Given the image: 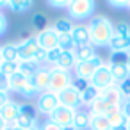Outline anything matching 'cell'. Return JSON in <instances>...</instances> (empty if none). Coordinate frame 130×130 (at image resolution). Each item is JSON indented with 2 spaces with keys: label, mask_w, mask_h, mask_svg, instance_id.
<instances>
[{
  "label": "cell",
  "mask_w": 130,
  "mask_h": 130,
  "mask_svg": "<svg viewBox=\"0 0 130 130\" xmlns=\"http://www.w3.org/2000/svg\"><path fill=\"white\" fill-rule=\"evenodd\" d=\"M89 36H91V45L94 48L109 46L110 39L114 38V25L107 16H94L89 23Z\"/></svg>",
  "instance_id": "cell-1"
},
{
  "label": "cell",
  "mask_w": 130,
  "mask_h": 130,
  "mask_svg": "<svg viewBox=\"0 0 130 130\" xmlns=\"http://www.w3.org/2000/svg\"><path fill=\"white\" fill-rule=\"evenodd\" d=\"M96 9L94 0H70L68 14L71 20H87Z\"/></svg>",
  "instance_id": "cell-2"
},
{
  "label": "cell",
  "mask_w": 130,
  "mask_h": 130,
  "mask_svg": "<svg viewBox=\"0 0 130 130\" xmlns=\"http://www.w3.org/2000/svg\"><path fill=\"white\" fill-rule=\"evenodd\" d=\"M71 80H73V77H71L70 71L52 66L50 68V86H48V91L59 94L61 91H64L66 87L71 86Z\"/></svg>",
  "instance_id": "cell-3"
},
{
  "label": "cell",
  "mask_w": 130,
  "mask_h": 130,
  "mask_svg": "<svg viewBox=\"0 0 130 130\" xmlns=\"http://www.w3.org/2000/svg\"><path fill=\"white\" fill-rule=\"evenodd\" d=\"M89 84H91L94 89H98V91H103V89L114 86V78H112V73H110V66H109V64H102V66L94 71V75L91 77Z\"/></svg>",
  "instance_id": "cell-4"
},
{
  "label": "cell",
  "mask_w": 130,
  "mask_h": 130,
  "mask_svg": "<svg viewBox=\"0 0 130 130\" xmlns=\"http://www.w3.org/2000/svg\"><path fill=\"white\" fill-rule=\"evenodd\" d=\"M59 107V98L55 93H50V91H45L38 96L36 100V110L39 114H45V116H50L55 109Z\"/></svg>",
  "instance_id": "cell-5"
},
{
  "label": "cell",
  "mask_w": 130,
  "mask_h": 130,
  "mask_svg": "<svg viewBox=\"0 0 130 130\" xmlns=\"http://www.w3.org/2000/svg\"><path fill=\"white\" fill-rule=\"evenodd\" d=\"M75 112L73 109H68L64 105H59L50 116H48V121L59 125L61 128H66V126H73V119H75Z\"/></svg>",
  "instance_id": "cell-6"
},
{
  "label": "cell",
  "mask_w": 130,
  "mask_h": 130,
  "mask_svg": "<svg viewBox=\"0 0 130 130\" xmlns=\"http://www.w3.org/2000/svg\"><path fill=\"white\" fill-rule=\"evenodd\" d=\"M16 50H18V59L20 61H34L39 45L36 41V38H25L20 43H16Z\"/></svg>",
  "instance_id": "cell-7"
},
{
  "label": "cell",
  "mask_w": 130,
  "mask_h": 130,
  "mask_svg": "<svg viewBox=\"0 0 130 130\" xmlns=\"http://www.w3.org/2000/svg\"><path fill=\"white\" fill-rule=\"evenodd\" d=\"M103 62H102V59L96 55L94 59H91V61H86V62H77V66H75V77H78V78H84V80H91V77L94 75V71L102 66Z\"/></svg>",
  "instance_id": "cell-8"
},
{
  "label": "cell",
  "mask_w": 130,
  "mask_h": 130,
  "mask_svg": "<svg viewBox=\"0 0 130 130\" xmlns=\"http://www.w3.org/2000/svg\"><path fill=\"white\" fill-rule=\"evenodd\" d=\"M36 41H38V45H39V48H41V50L50 52V50L57 48L59 36H57V32L54 30V27H46L45 30H41V32L36 36Z\"/></svg>",
  "instance_id": "cell-9"
},
{
  "label": "cell",
  "mask_w": 130,
  "mask_h": 130,
  "mask_svg": "<svg viewBox=\"0 0 130 130\" xmlns=\"http://www.w3.org/2000/svg\"><path fill=\"white\" fill-rule=\"evenodd\" d=\"M57 98H59V105H64V107L73 109V110H78L80 105H82V103H80V93L75 91L71 86L66 87L64 91H61V93L57 94Z\"/></svg>",
  "instance_id": "cell-10"
},
{
  "label": "cell",
  "mask_w": 130,
  "mask_h": 130,
  "mask_svg": "<svg viewBox=\"0 0 130 130\" xmlns=\"http://www.w3.org/2000/svg\"><path fill=\"white\" fill-rule=\"evenodd\" d=\"M29 82L39 91V94L45 93V91H48V86H50V68H39L29 78Z\"/></svg>",
  "instance_id": "cell-11"
},
{
  "label": "cell",
  "mask_w": 130,
  "mask_h": 130,
  "mask_svg": "<svg viewBox=\"0 0 130 130\" xmlns=\"http://www.w3.org/2000/svg\"><path fill=\"white\" fill-rule=\"evenodd\" d=\"M71 38H73L75 48H77V46H89V45H91V36H89L87 25H73Z\"/></svg>",
  "instance_id": "cell-12"
},
{
  "label": "cell",
  "mask_w": 130,
  "mask_h": 130,
  "mask_svg": "<svg viewBox=\"0 0 130 130\" xmlns=\"http://www.w3.org/2000/svg\"><path fill=\"white\" fill-rule=\"evenodd\" d=\"M100 96H102L110 107H121V103L125 102V98L121 96V93H119V89H118L116 84L110 86V87H107V89H103V91H100Z\"/></svg>",
  "instance_id": "cell-13"
},
{
  "label": "cell",
  "mask_w": 130,
  "mask_h": 130,
  "mask_svg": "<svg viewBox=\"0 0 130 130\" xmlns=\"http://www.w3.org/2000/svg\"><path fill=\"white\" fill-rule=\"evenodd\" d=\"M112 126V130H125V125H126V119L121 112V107H110V110L107 112L105 116Z\"/></svg>",
  "instance_id": "cell-14"
},
{
  "label": "cell",
  "mask_w": 130,
  "mask_h": 130,
  "mask_svg": "<svg viewBox=\"0 0 130 130\" xmlns=\"http://www.w3.org/2000/svg\"><path fill=\"white\" fill-rule=\"evenodd\" d=\"M18 112H20V103L9 100L6 105L0 107V116H2L9 125H14L16 123V118H18Z\"/></svg>",
  "instance_id": "cell-15"
},
{
  "label": "cell",
  "mask_w": 130,
  "mask_h": 130,
  "mask_svg": "<svg viewBox=\"0 0 130 130\" xmlns=\"http://www.w3.org/2000/svg\"><path fill=\"white\" fill-rule=\"evenodd\" d=\"M89 123H91V114L87 109H78L75 112V119H73V128L75 130H86L89 128Z\"/></svg>",
  "instance_id": "cell-16"
},
{
  "label": "cell",
  "mask_w": 130,
  "mask_h": 130,
  "mask_svg": "<svg viewBox=\"0 0 130 130\" xmlns=\"http://www.w3.org/2000/svg\"><path fill=\"white\" fill-rule=\"evenodd\" d=\"M110 52H128L130 50V36H116L109 43Z\"/></svg>",
  "instance_id": "cell-17"
},
{
  "label": "cell",
  "mask_w": 130,
  "mask_h": 130,
  "mask_svg": "<svg viewBox=\"0 0 130 130\" xmlns=\"http://www.w3.org/2000/svg\"><path fill=\"white\" fill-rule=\"evenodd\" d=\"M75 66H77L75 54H73V52H61V55H59V61H57L55 68H61V70L70 71V70H75Z\"/></svg>",
  "instance_id": "cell-18"
},
{
  "label": "cell",
  "mask_w": 130,
  "mask_h": 130,
  "mask_svg": "<svg viewBox=\"0 0 130 130\" xmlns=\"http://www.w3.org/2000/svg\"><path fill=\"white\" fill-rule=\"evenodd\" d=\"M87 110H89L91 116H107V112L110 110V105H109L102 96H98V98L87 107Z\"/></svg>",
  "instance_id": "cell-19"
},
{
  "label": "cell",
  "mask_w": 130,
  "mask_h": 130,
  "mask_svg": "<svg viewBox=\"0 0 130 130\" xmlns=\"http://www.w3.org/2000/svg\"><path fill=\"white\" fill-rule=\"evenodd\" d=\"M73 54H75L77 62H86V61H91V59L96 57V50H94L93 45H89V46H77L73 50Z\"/></svg>",
  "instance_id": "cell-20"
},
{
  "label": "cell",
  "mask_w": 130,
  "mask_h": 130,
  "mask_svg": "<svg viewBox=\"0 0 130 130\" xmlns=\"http://www.w3.org/2000/svg\"><path fill=\"white\" fill-rule=\"evenodd\" d=\"M27 82H29L27 77H23L22 73H14L13 77H9V91L20 94V93L23 91V87L27 86Z\"/></svg>",
  "instance_id": "cell-21"
},
{
  "label": "cell",
  "mask_w": 130,
  "mask_h": 130,
  "mask_svg": "<svg viewBox=\"0 0 130 130\" xmlns=\"http://www.w3.org/2000/svg\"><path fill=\"white\" fill-rule=\"evenodd\" d=\"M109 66H110V73H112L114 84H119V82H123V80H128V78H130V70L126 68V64H123V66L109 64Z\"/></svg>",
  "instance_id": "cell-22"
},
{
  "label": "cell",
  "mask_w": 130,
  "mask_h": 130,
  "mask_svg": "<svg viewBox=\"0 0 130 130\" xmlns=\"http://www.w3.org/2000/svg\"><path fill=\"white\" fill-rule=\"evenodd\" d=\"M32 6H34L32 0H9L6 4V7H9L13 13H27L32 9Z\"/></svg>",
  "instance_id": "cell-23"
},
{
  "label": "cell",
  "mask_w": 130,
  "mask_h": 130,
  "mask_svg": "<svg viewBox=\"0 0 130 130\" xmlns=\"http://www.w3.org/2000/svg\"><path fill=\"white\" fill-rule=\"evenodd\" d=\"M38 70H39V66H38L34 61H20V62H18V73H22V75L27 77V78H30Z\"/></svg>",
  "instance_id": "cell-24"
},
{
  "label": "cell",
  "mask_w": 130,
  "mask_h": 130,
  "mask_svg": "<svg viewBox=\"0 0 130 130\" xmlns=\"http://www.w3.org/2000/svg\"><path fill=\"white\" fill-rule=\"evenodd\" d=\"M89 130H112V126L105 116H91Z\"/></svg>",
  "instance_id": "cell-25"
},
{
  "label": "cell",
  "mask_w": 130,
  "mask_h": 130,
  "mask_svg": "<svg viewBox=\"0 0 130 130\" xmlns=\"http://www.w3.org/2000/svg\"><path fill=\"white\" fill-rule=\"evenodd\" d=\"M98 96H100V91H98V89H94L93 86H89L86 91H82V93H80V103H82V105H86V107H89V105H91Z\"/></svg>",
  "instance_id": "cell-26"
},
{
  "label": "cell",
  "mask_w": 130,
  "mask_h": 130,
  "mask_svg": "<svg viewBox=\"0 0 130 130\" xmlns=\"http://www.w3.org/2000/svg\"><path fill=\"white\" fill-rule=\"evenodd\" d=\"M2 59L6 62H18V50H16V45H6L2 46Z\"/></svg>",
  "instance_id": "cell-27"
},
{
  "label": "cell",
  "mask_w": 130,
  "mask_h": 130,
  "mask_svg": "<svg viewBox=\"0 0 130 130\" xmlns=\"http://www.w3.org/2000/svg\"><path fill=\"white\" fill-rule=\"evenodd\" d=\"M57 48H59L61 52H73V50H75V43H73L71 34H62V36H59Z\"/></svg>",
  "instance_id": "cell-28"
},
{
  "label": "cell",
  "mask_w": 130,
  "mask_h": 130,
  "mask_svg": "<svg viewBox=\"0 0 130 130\" xmlns=\"http://www.w3.org/2000/svg\"><path fill=\"white\" fill-rule=\"evenodd\" d=\"M54 30L57 32V36L71 34V30H73V23L68 22V20H57V22L54 23Z\"/></svg>",
  "instance_id": "cell-29"
},
{
  "label": "cell",
  "mask_w": 130,
  "mask_h": 130,
  "mask_svg": "<svg viewBox=\"0 0 130 130\" xmlns=\"http://www.w3.org/2000/svg\"><path fill=\"white\" fill-rule=\"evenodd\" d=\"M128 57H130V52H110L109 64L123 66V64H126V62H128Z\"/></svg>",
  "instance_id": "cell-30"
},
{
  "label": "cell",
  "mask_w": 130,
  "mask_h": 130,
  "mask_svg": "<svg viewBox=\"0 0 130 130\" xmlns=\"http://www.w3.org/2000/svg\"><path fill=\"white\" fill-rule=\"evenodd\" d=\"M18 62H20V61H18ZM18 62H6V61H4L2 66H0V71H2V73L9 78V77H13L14 73H18Z\"/></svg>",
  "instance_id": "cell-31"
},
{
  "label": "cell",
  "mask_w": 130,
  "mask_h": 130,
  "mask_svg": "<svg viewBox=\"0 0 130 130\" xmlns=\"http://www.w3.org/2000/svg\"><path fill=\"white\" fill-rule=\"evenodd\" d=\"M89 86H91L89 80H84V78H78V77H73V80H71V87H73L75 91H78V93L86 91Z\"/></svg>",
  "instance_id": "cell-32"
},
{
  "label": "cell",
  "mask_w": 130,
  "mask_h": 130,
  "mask_svg": "<svg viewBox=\"0 0 130 130\" xmlns=\"http://www.w3.org/2000/svg\"><path fill=\"white\" fill-rule=\"evenodd\" d=\"M20 94H22L23 98H36V96H39V91H38L30 82H27V86L23 87V91H22Z\"/></svg>",
  "instance_id": "cell-33"
},
{
  "label": "cell",
  "mask_w": 130,
  "mask_h": 130,
  "mask_svg": "<svg viewBox=\"0 0 130 130\" xmlns=\"http://www.w3.org/2000/svg\"><path fill=\"white\" fill-rule=\"evenodd\" d=\"M32 20H34V22H32V23H34V27H36V29H39V32L46 29V18H45V14H41V13H36Z\"/></svg>",
  "instance_id": "cell-34"
},
{
  "label": "cell",
  "mask_w": 130,
  "mask_h": 130,
  "mask_svg": "<svg viewBox=\"0 0 130 130\" xmlns=\"http://www.w3.org/2000/svg\"><path fill=\"white\" fill-rule=\"evenodd\" d=\"M116 86H118L121 96H123L125 100H128V98H130V78H128V80H123V82H119V84H116Z\"/></svg>",
  "instance_id": "cell-35"
},
{
  "label": "cell",
  "mask_w": 130,
  "mask_h": 130,
  "mask_svg": "<svg viewBox=\"0 0 130 130\" xmlns=\"http://www.w3.org/2000/svg\"><path fill=\"white\" fill-rule=\"evenodd\" d=\"M114 34H116V36H130V25L125 23V22L118 23V25L114 27Z\"/></svg>",
  "instance_id": "cell-36"
},
{
  "label": "cell",
  "mask_w": 130,
  "mask_h": 130,
  "mask_svg": "<svg viewBox=\"0 0 130 130\" xmlns=\"http://www.w3.org/2000/svg\"><path fill=\"white\" fill-rule=\"evenodd\" d=\"M59 55H61V50L59 48H54V50L46 52V62H50L52 66H55L57 61H59Z\"/></svg>",
  "instance_id": "cell-37"
},
{
  "label": "cell",
  "mask_w": 130,
  "mask_h": 130,
  "mask_svg": "<svg viewBox=\"0 0 130 130\" xmlns=\"http://www.w3.org/2000/svg\"><path fill=\"white\" fill-rule=\"evenodd\" d=\"M48 6L52 9H68L70 0H48Z\"/></svg>",
  "instance_id": "cell-38"
},
{
  "label": "cell",
  "mask_w": 130,
  "mask_h": 130,
  "mask_svg": "<svg viewBox=\"0 0 130 130\" xmlns=\"http://www.w3.org/2000/svg\"><path fill=\"white\" fill-rule=\"evenodd\" d=\"M34 62L39 66V68H45V62H46V50H38L36 57H34Z\"/></svg>",
  "instance_id": "cell-39"
},
{
  "label": "cell",
  "mask_w": 130,
  "mask_h": 130,
  "mask_svg": "<svg viewBox=\"0 0 130 130\" xmlns=\"http://www.w3.org/2000/svg\"><path fill=\"white\" fill-rule=\"evenodd\" d=\"M20 114L22 116H27V118H36V112L30 105H25V103H20Z\"/></svg>",
  "instance_id": "cell-40"
},
{
  "label": "cell",
  "mask_w": 130,
  "mask_h": 130,
  "mask_svg": "<svg viewBox=\"0 0 130 130\" xmlns=\"http://www.w3.org/2000/svg\"><path fill=\"white\" fill-rule=\"evenodd\" d=\"M0 91L2 93H9V78L0 71Z\"/></svg>",
  "instance_id": "cell-41"
},
{
  "label": "cell",
  "mask_w": 130,
  "mask_h": 130,
  "mask_svg": "<svg viewBox=\"0 0 130 130\" xmlns=\"http://www.w3.org/2000/svg\"><path fill=\"white\" fill-rule=\"evenodd\" d=\"M109 6L112 9H123V7H128L130 2L128 0H125V2H121V0H109Z\"/></svg>",
  "instance_id": "cell-42"
},
{
  "label": "cell",
  "mask_w": 130,
  "mask_h": 130,
  "mask_svg": "<svg viewBox=\"0 0 130 130\" xmlns=\"http://www.w3.org/2000/svg\"><path fill=\"white\" fill-rule=\"evenodd\" d=\"M6 30H7V18H6V14L2 11H0V38L6 34Z\"/></svg>",
  "instance_id": "cell-43"
},
{
  "label": "cell",
  "mask_w": 130,
  "mask_h": 130,
  "mask_svg": "<svg viewBox=\"0 0 130 130\" xmlns=\"http://www.w3.org/2000/svg\"><path fill=\"white\" fill-rule=\"evenodd\" d=\"M121 112H123L125 119H130V102H128V100H125V102L121 103Z\"/></svg>",
  "instance_id": "cell-44"
},
{
  "label": "cell",
  "mask_w": 130,
  "mask_h": 130,
  "mask_svg": "<svg viewBox=\"0 0 130 130\" xmlns=\"http://www.w3.org/2000/svg\"><path fill=\"white\" fill-rule=\"evenodd\" d=\"M41 130H62V128H61L59 125H55V123H52V121H48V119H46V121H45V125L41 126Z\"/></svg>",
  "instance_id": "cell-45"
},
{
  "label": "cell",
  "mask_w": 130,
  "mask_h": 130,
  "mask_svg": "<svg viewBox=\"0 0 130 130\" xmlns=\"http://www.w3.org/2000/svg\"><path fill=\"white\" fill-rule=\"evenodd\" d=\"M9 100H11V98H9V93H2V91H0V107L6 105Z\"/></svg>",
  "instance_id": "cell-46"
},
{
  "label": "cell",
  "mask_w": 130,
  "mask_h": 130,
  "mask_svg": "<svg viewBox=\"0 0 130 130\" xmlns=\"http://www.w3.org/2000/svg\"><path fill=\"white\" fill-rule=\"evenodd\" d=\"M7 126H9V123H7L2 116H0V130H7Z\"/></svg>",
  "instance_id": "cell-47"
},
{
  "label": "cell",
  "mask_w": 130,
  "mask_h": 130,
  "mask_svg": "<svg viewBox=\"0 0 130 130\" xmlns=\"http://www.w3.org/2000/svg\"><path fill=\"white\" fill-rule=\"evenodd\" d=\"M7 130H22V128H20V126H16V125H9V126H7Z\"/></svg>",
  "instance_id": "cell-48"
},
{
  "label": "cell",
  "mask_w": 130,
  "mask_h": 130,
  "mask_svg": "<svg viewBox=\"0 0 130 130\" xmlns=\"http://www.w3.org/2000/svg\"><path fill=\"white\" fill-rule=\"evenodd\" d=\"M125 130H130V119H126V125H125Z\"/></svg>",
  "instance_id": "cell-49"
},
{
  "label": "cell",
  "mask_w": 130,
  "mask_h": 130,
  "mask_svg": "<svg viewBox=\"0 0 130 130\" xmlns=\"http://www.w3.org/2000/svg\"><path fill=\"white\" fill-rule=\"evenodd\" d=\"M2 62H4V59H2V46H0V66H2Z\"/></svg>",
  "instance_id": "cell-50"
},
{
  "label": "cell",
  "mask_w": 130,
  "mask_h": 130,
  "mask_svg": "<svg viewBox=\"0 0 130 130\" xmlns=\"http://www.w3.org/2000/svg\"><path fill=\"white\" fill-rule=\"evenodd\" d=\"M62 130H75L73 126H66V128H62Z\"/></svg>",
  "instance_id": "cell-51"
},
{
  "label": "cell",
  "mask_w": 130,
  "mask_h": 130,
  "mask_svg": "<svg viewBox=\"0 0 130 130\" xmlns=\"http://www.w3.org/2000/svg\"><path fill=\"white\" fill-rule=\"evenodd\" d=\"M126 68L130 70V57H128V62H126Z\"/></svg>",
  "instance_id": "cell-52"
},
{
  "label": "cell",
  "mask_w": 130,
  "mask_h": 130,
  "mask_svg": "<svg viewBox=\"0 0 130 130\" xmlns=\"http://www.w3.org/2000/svg\"><path fill=\"white\" fill-rule=\"evenodd\" d=\"M29 130H41V128H38V126H32V128H29Z\"/></svg>",
  "instance_id": "cell-53"
},
{
  "label": "cell",
  "mask_w": 130,
  "mask_h": 130,
  "mask_svg": "<svg viewBox=\"0 0 130 130\" xmlns=\"http://www.w3.org/2000/svg\"><path fill=\"white\" fill-rule=\"evenodd\" d=\"M6 4H7V2H0V7H4V6H6Z\"/></svg>",
  "instance_id": "cell-54"
},
{
  "label": "cell",
  "mask_w": 130,
  "mask_h": 130,
  "mask_svg": "<svg viewBox=\"0 0 130 130\" xmlns=\"http://www.w3.org/2000/svg\"><path fill=\"white\" fill-rule=\"evenodd\" d=\"M128 9H130V6H128Z\"/></svg>",
  "instance_id": "cell-55"
},
{
  "label": "cell",
  "mask_w": 130,
  "mask_h": 130,
  "mask_svg": "<svg viewBox=\"0 0 130 130\" xmlns=\"http://www.w3.org/2000/svg\"><path fill=\"white\" fill-rule=\"evenodd\" d=\"M128 102H130V98H128Z\"/></svg>",
  "instance_id": "cell-56"
},
{
  "label": "cell",
  "mask_w": 130,
  "mask_h": 130,
  "mask_svg": "<svg viewBox=\"0 0 130 130\" xmlns=\"http://www.w3.org/2000/svg\"><path fill=\"white\" fill-rule=\"evenodd\" d=\"M128 52H130V50H128Z\"/></svg>",
  "instance_id": "cell-57"
}]
</instances>
